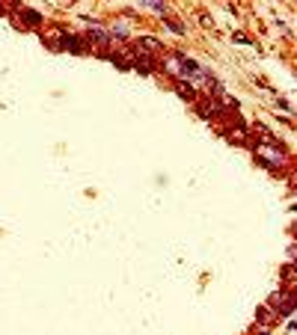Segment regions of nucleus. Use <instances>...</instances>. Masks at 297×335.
I'll return each instance as SVG.
<instances>
[{
  "label": "nucleus",
  "instance_id": "nucleus-1",
  "mask_svg": "<svg viewBox=\"0 0 297 335\" xmlns=\"http://www.w3.org/2000/svg\"><path fill=\"white\" fill-rule=\"evenodd\" d=\"M253 148H256V157H259L267 169H288V166H291V160H288L285 148H282L279 142H273V139L256 142Z\"/></svg>",
  "mask_w": 297,
  "mask_h": 335
},
{
  "label": "nucleus",
  "instance_id": "nucleus-2",
  "mask_svg": "<svg viewBox=\"0 0 297 335\" xmlns=\"http://www.w3.org/2000/svg\"><path fill=\"white\" fill-rule=\"evenodd\" d=\"M267 305L276 311V317L282 314V317H291L294 314V291H285V288H279V291H273L270 294V300H267Z\"/></svg>",
  "mask_w": 297,
  "mask_h": 335
},
{
  "label": "nucleus",
  "instance_id": "nucleus-3",
  "mask_svg": "<svg viewBox=\"0 0 297 335\" xmlns=\"http://www.w3.org/2000/svg\"><path fill=\"white\" fill-rule=\"evenodd\" d=\"M223 134H226V139H232V142L250 145V134H247V128H244V122H232V128H226Z\"/></svg>",
  "mask_w": 297,
  "mask_h": 335
},
{
  "label": "nucleus",
  "instance_id": "nucleus-4",
  "mask_svg": "<svg viewBox=\"0 0 297 335\" xmlns=\"http://www.w3.org/2000/svg\"><path fill=\"white\" fill-rule=\"evenodd\" d=\"M86 39H92L95 45H110V42H113L104 24H89V27H86Z\"/></svg>",
  "mask_w": 297,
  "mask_h": 335
},
{
  "label": "nucleus",
  "instance_id": "nucleus-5",
  "mask_svg": "<svg viewBox=\"0 0 297 335\" xmlns=\"http://www.w3.org/2000/svg\"><path fill=\"white\" fill-rule=\"evenodd\" d=\"M276 320H279V317H276V311H273L270 305H262V308L256 311V323H259L262 329H270V326H273Z\"/></svg>",
  "mask_w": 297,
  "mask_h": 335
},
{
  "label": "nucleus",
  "instance_id": "nucleus-6",
  "mask_svg": "<svg viewBox=\"0 0 297 335\" xmlns=\"http://www.w3.org/2000/svg\"><path fill=\"white\" fill-rule=\"evenodd\" d=\"M63 51H71V54H86L89 48H86V42H83V39H77V36H71V33H63Z\"/></svg>",
  "mask_w": 297,
  "mask_h": 335
},
{
  "label": "nucleus",
  "instance_id": "nucleus-7",
  "mask_svg": "<svg viewBox=\"0 0 297 335\" xmlns=\"http://www.w3.org/2000/svg\"><path fill=\"white\" fill-rule=\"evenodd\" d=\"M18 21H21L24 27H42V15L33 12V9H27V6L18 9Z\"/></svg>",
  "mask_w": 297,
  "mask_h": 335
},
{
  "label": "nucleus",
  "instance_id": "nucleus-8",
  "mask_svg": "<svg viewBox=\"0 0 297 335\" xmlns=\"http://www.w3.org/2000/svg\"><path fill=\"white\" fill-rule=\"evenodd\" d=\"M175 92H178L184 101H196V89H193L187 80H175Z\"/></svg>",
  "mask_w": 297,
  "mask_h": 335
},
{
  "label": "nucleus",
  "instance_id": "nucleus-9",
  "mask_svg": "<svg viewBox=\"0 0 297 335\" xmlns=\"http://www.w3.org/2000/svg\"><path fill=\"white\" fill-rule=\"evenodd\" d=\"M107 33H110V39H113V36H116V39H128L131 30H128V24H125V21H116V24H110V27H107Z\"/></svg>",
  "mask_w": 297,
  "mask_h": 335
},
{
  "label": "nucleus",
  "instance_id": "nucleus-10",
  "mask_svg": "<svg viewBox=\"0 0 297 335\" xmlns=\"http://www.w3.org/2000/svg\"><path fill=\"white\" fill-rule=\"evenodd\" d=\"M143 3H146L152 12H161V15H166V6L161 3V0H143Z\"/></svg>",
  "mask_w": 297,
  "mask_h": 335
},
{
  "label": "nucleus",
  "instance_id": "nucleus-11",
  "mask_svg": "<svg viewBox=\"0 0 297 335\" xmlns=\"http://www.w3.org/2000/svg\"><path fill=\"white\" fill-rule=\"evenodd\" d=\"M0 15H6V9H3V6H0Z\"/></svg>",
  "mask_w": 297,
  "mask_h": 335
},
{
  "label": "nucleus",
  "instance_id": "nucleus-12",
  "mask_svg": "<svg viewBox=\"0 0 297 335\" xmlns=\"http://www.w3.org/2000/svg\"><path fill=\"white\" fill-rule=\"evenodd\" d=\"M259 335H267V332H259Z\"/></svg>",
  "mask_w": 297,
  "mask_h": 335
}]
</instances>
